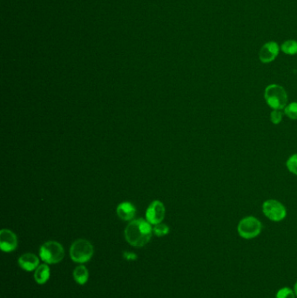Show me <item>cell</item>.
<instances>
[{"label":"cell","mask_w":297,"mask_h":298,"mask_svg":"<svg viewBox=\"0 0 297 298\" xmlns=\"http://www.w3.org/2000/svg\"><path fill=\"white\" fill-rule=\"evenodd\" d=\"M19 267L25 271H33L40 265L39 259L37 255L31 253H26L21 255L18 260Z\"/></svg>","instance_id":"30bf717a"},{"label":"cell","mask_w":297,"mask_h":298,"mask_svg":"<svg viewBox=\"0 0 297 298\" xmlns=\"http://www.w3.org/2000/svg\"><path fill=\"white\" fill-rule=\"evenodd\" d=\"M73 278L75 280L76 283L80 285H84L88 283L89 278V272L84 265H79L76 267L73 270Z\"/></svg>","instance_id":"4fadbf2b"},{"label":"cell","mask_w":297,"mask_h":298,"mask_svg":"<svg viewBox=\"0 0 297 298\" xmlns=\"http://www.w3.org/2000/svg\"><path fill=\"white\" fill-rule=\"evenodd\" d=\"M294 296H295L294 291L289 288H282L279 289L276 294V298H294Z\"/></svg>","instance_id":"ac0fdd59"},{"label":"cell","mask_w":297,"mask_h":298,"mask_svg":"<svg viewBox=\"0 0 297 298\" xmlns=\"http://www.w3.org/2000/svg\"><path fill=\"white\" fill-rule=\"evenodd\" d=\"M263 225L257 218L247 216L240 220L238 224L237 231L239 236L244 239H253L259 236L262 232Z\"/></svg>","instance_id":"5b68a950"},{"label":"cell","mask_w":297,"mask_h":298,"mask_svg":"<svg viewBox=\"0 0 297 298\" xmlns=\"http://www.w3.org/2000/svg\"><path fill=\"white\" fill-rule=\"evenodd\" d=\"M263 214L272 221H281L287 216V210L282 203L276 200H267L263 204Z\"/></svg>","instance_id":"8992f818"},{"label":"cell","mask_w":297,"mask_h":298,"mask_svg":"<svg viewBox=\"0 0 297 298\" xmlns=\"http://www.w3.org/2000/svg\"><path fill=\"white\" fill-rule=\"evenodd\" d=\"M18 247V238L15 234L10 230L0 231V248L2 251L10 253L15 250Z\"/></svg>","instance_id":"9c48e42d"},{"label":"cell","mask_w":297,"mask_h":298,"mask_svg":"<svg viewBox=\"0 0 297 298\" xmlns=\"http://www.w3.org/2000/svg\"><path fill=\"white\" fill-rule=\"evenodd\" d=\"M280 47L275 41H269L263 45L260 50L259 59L264 64L272 62L278 56Z\"/></svg>","instance_id":"ba28073f"},{"label":"cell","mask_w":297,"mask_h":298,"mask_svg":"<svg viewBox=\"0 0 297 298\" xmlns=\"http://www.w3.org/2000/svg\"><path fill=\"white\" fill-rule=\"evenodd\" d=\"M287 168L293 174L297 175V154L291 156L287 161Z\"/></svg>","instance_id":"2e32d148"},{"label":"cell","mask_w":297,"mask_h":298,"mask_svg":"<svg viewBox=\"0 0 297 298\" xmlns=\"http://www.w3.org/2000/svg\"><path fill=\"white\" fill-rule=\"evenodd\" d=\"M284 114L291 120H297V102H291L284 108Z\"/></svg>","instance_id":"9a60e30c"},{"label":"cell","mask_w":297,"mask_h":298,"mask_svg":"<svg viewBox=\"0 0 297 298\" xmlns=\"http://www.w3.org/2000/svg\"><path fill=\"white\" fill-rule=\"evenodd\" d=\"M264 98L267 104L274 110L284 109L288 103L287 92L280 85L271 84L268 86L264 92Z\"/></svg>","instance_id":"7a4b0ae2"},{"label":"cell","mask_w":297,"mask_h":298,"mask_svg":"<svg viewBox=\"0 0 297 298\" xmlns=\"http://www.w3.org/2000/svg\"><path fill=\"white\" fill-rule=\"evenodd\" d=\"M282 52L288 55H295L297 54V41L294 40L285 41L281 47Z\"/></svg>","instance_id":"5bb4252c"},{"label":"cell","mask_w":297,"mask_h":298,"mask_svg":"<svg viewBox=\"0 0 297 298\" xmlns=\"http://www.w3.org/2000/svg\"><path fill=\"white\" fill-rule=\"evenodd\" d=\"M153 233H154L155 236H159V237L166 236V235L169 233L168 226H166V224H157L153 228Z\"/></svg>","instance_id":"e0dca14e"},{"label":"cell","mask_w":297,"mask_h":298,"mask_svg":"<svg viewBox=\"0 0 297 298\" xmlns=\"http://www.w3.org/2000/svg\"><path fill=\"white\" fill-rule=\"evenodd\" d=\"M165 214L166 209L162 202L160 201H154L147 208L146 218L149 224L157 225L161 224V221L165 217Z\"/></svg>","instance_id":"52a82bcc"},{"label":"cell","mask_w":297,"mask_h":298,"mask_svg":"<svg viewBox=\"0 0 297 298\" xmlns=\"http://www.w3.org/2000/svg\"><path fill=\"white\" fill-rule=\"evenodd\" d=\"M294 294H295V295H296L297 296V282L296 283H295V284H294Z\"/></svg>","instance_id":"44dd1931"},{"label":"cell","mask_w":297,"mask_h":298,"mask_svg":"<svg viewBox=\"0 0 297 298\" xmlns=\"http://www.w3.org/2000/svg\"><path fill=\"white\" fill-rule=\"evenodd\" d=\"M123 256L125 259L126 260H129V261H135L137 259V255L134 254V253H131V252H124L123 253Z\"/></svg>","instance_id":"ffe728a7"},{"label":"cell","mask_w":297,"mask_h":298,"mask_svg":"<svg viewBox=\"0 0 297 298\" xmlns=\"http://www.w3.org/2000/svg\"><path fill=\"white\" fill-rule=\"evenodd\" d=\"M51 270L47 264H40L34 272V279L38 284H45L49 280Z\"/></svg>","instance_id":"7c38bea8"},{"label":"cell","mask_w":297,"mask_h":298,"mask_svg":"<svg viewBox=\"0 0 297 298\" xmlns=\"http://www.w3.org/2000/svg\"><path fill=\"white\" fill-rule=\"evenodd\" d=\"M270 120L272 121L273 124H280L282 120V113L281 112V110H273L270 115Z\"/></svg>","instance_id":"d6986e66"},{"label":"cell","mask_w":297,"mask_h":298,"mask_svg":"<svg viewBox=\"0 0 297 298\" xmlns=\"http://www.w3.org/2000/svg\"><path fill=\"white\" fill-rule=\"evenodd\" d=\"M152 224L142 218L133 220L125 230V238L129 244L141 248L147 244L152 237Z\"/></svg>","instance_id":"6da1fadb"},{"label":"cell","mask_w":297,"mask_h":298,"mask_svg":"<svg viewBox=\"0 0 297 298\" xmlns=\"http://www.w3.org/2000/svg\"><path fill=\"white\" fill-rule=\"evenodd\" d=\"M65 256V250L60 242L49 241L39 248V257L47 264H59Z\"/></svg>","instance_id":"3957f363"},{"label":"cell","mask_w":297,"mask_h":298,"mask_svg":"<svg viewBox=\"0 0 297 298\" xmlns=\"http://www.w3.org/2000/svg\"><path fill=\"white\" fill-rule=\"evenodd\" d=\"M94 246L86 239L76 240L70 248V256L78 264L88 263L94 255Z\"/></svg>","instance_id":"277c9868"},{"label":"cell","mask_w":297,"mask_h":298,"mask_svg":"<svg viewBox=\"0 0 297 298\" xmlns=\"http://www.w3.org/2000/svg\"><path fill=\"white\" fill-rule=\"evenodd\" d=\"M117 215L123 220H131L136 214V208L132 204L131 202H122L118 205L117 209Z\"/></svg>","instance_id":"8fae6325"}]
</instances>
